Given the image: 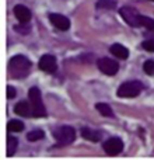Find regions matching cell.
Instances as JSON below:
<instances>
[{
    "label": "cell",
    "instance_id": "cell-19",
    "mask_svg": "<svg viewBox=\"0 0 154 160\" xmlns=\"http://www.w3.org/2000/svg\"><path fill=\"white\" fill-rule=\"evenodd\" d=\"M116 6V2L113 0H98L97 7L98 8H113Z\"/></svg>",
    "mask_w": 154,
    "mask_h": 160
},
{
    "label": "cell",
    "instance_id": "cell-21",
    "mask_svg": "<svg viewBox=\"0 0 154 160\" xmlns=\"http://www.w3.org/2000/svg\"><path fill=\"white\" fill-rule=\"evenodd\" d=\"M142 47L147 52H154V39H146V41H143Z\"/></svg>",
    "mask_w": 154,
    "mask_h": 160
},
{
    "label": "cell",
    "instance_id": "cell-2",
    "mask_svg": "<svg viewBox=\"0 0 154 160\" xmlns=\"http://www.w3.org/2000/svg\"><path fill=\"white\" fill-rule=\"evenodd\" d=\"M53 138H55L58 146H67V145L75 142L76 131L75 128L69 127V125H63V127H59L53 131Z\"/></svg>",
    "mask_w": 154,
    "mask_h": 160
},
{
    "label": "cell",
    "instance_id": "cell-23",
    "mask_svg": "<svg viewBox=\"0 0 154 160\" xmlns=\"http://www.w3.org/2000/svg\"><path fill=\"white\" fill-rule=\"evenodd\" d=\"M152 2H154V0H152Z\"/></svg>",
    "mask_w": 154,
    "mask_h": 160
},
{
    "label": "cell",
    "instance_id": "cell-20",
    "mask_svg": "<svg viewBox=\"0 0 154 160\" xmlns=\"http://www.w3.org/2000/svg\"><path fill=\"white\" fill-rule=\"evenodd\" d=\"M142 27L147 28L149 31H153V32H154V20L143 16V17H142Z\"/></svg>",
    "mask_w": 154,
    "mask_h": 160
},
{
    "label": "cell",
    "instance_id": "cell-6",
    "mask_svg": "<svg viewBox=\"0 0 154 160\" xmlns=\"http://www.w3.org/2000/svg\"><path fill=\"white\" fill-rule=\"evenodd\" d=\"M97 66L104 75L107 76H115L119 70V63L113 59L109 58H101L97 61Z\"/></svg>",
    "mask_w": 154,
    "mask_h": 160
},
{
    "label": "cell",
    "instance_id": "cell-10",
    "mask_svg": "<svg viewBox=\"0 0 154 160\" xmlns=\"http://www.w3.org/2000/svg\"><path fill=\"white\" fill-rule=\"evenodd\" d=\"M14 16H16V18L20 22L27 24L31 20L32 14H31V10L28 7H25V6H22V4H17V6H14Z\"/></svg>",
    "mask_w": 154,
    "mask_h": 160
},
{
    "label": "cell",
    "instance_id": "cell-14",
    "mask_svg": "<svg viewBox=\"0 0 154 160\" xmlns=\"http://www.w3.org/2000/svg\"><path fill=\"white\" fill-rule=\"evenodd\" d=\"M95 108H97V111H98L101 115L108 117V118H112L113 117V112H112V110H111V107L108 104H105V102H97Z\"/></svg>",
    "mask_w": 154,
    "mask_h": 160
},
{
    "label": "cell",
    "instance_id": "cell-4",
    "mask_svg": "<svg viewBox=\"0 0 154 160\" xmlns=\"http://www.w3.org/2000/svg\"><path fill=\"white\" fill-rule=\"evenodd\" d=\"M143 88H144V86L142 82H139V80H130V82H126L119 86L118 97H121V98H133V97H137L143 91Z\"/></svg>",
    "mask_w": 154,
    "mask_h": 160
},
{
    "label": "cell",
    "instance_id": "cell-12",
    "mask_svg": "<svg viewBox=\"0 0 154 160\" xmlns=\"http://www.w3.org/2000/svg\"><path fill=\"white\" fill-rule=\"evenodd\" d=\"M80 133H81L83 138L87 139V141H90V142H99L101 141V132L94 131V129H91V128H88V127L81 128Z\"/></svg>",
    "mask_w": 154,
    "mask_h": 160
},
{
    "label": "cell",
    "instance_id": "cell-5",
    "mask_svg": "<svg viewBox=\"0 0 154 160\" xmlns=\"http://www.w3.org/2000/svg\"><path fill=\"white\" fill-rule=\"evenodd\" d=\"M122 18L130 25V27H142V14L136 10L135 7H129V6H125L119 10Z\"/></svg>",
    "mask_w": 154,
    "mask_h": 160
},
{
    "label": "cell",
    "instance_id": "cell-22",
    "mask_svg": "<svg viewBox=\"0 0 154 160\" xmlns=\"http://www.w3.org/2000/svg\"><path fill=\"white\" fill-rule=\"evenodd\" d=\"M16 96H17L16 88L11 87V86H7V98H14Z\"/></svg>",
    "mask_w": 154,
    "mask_h": 160
},
{
    "label": "cell",
    "instance_id": "cell-7",
    "mask_svg": "<svg viewBox=\"0 0 154 160\" xmlns=\"http://www.w3.org/2000/svg\"><path fill=\"white\" fill-rule=\"evenodd\" d=\"M102 149L105 150L108 156H115L119 155V153L123 150V142L119 138H109L108 141L104 142L102 145Z\"/></svg>",
    "mask_w": 154,
    "mask_h": 160
},
{
    "label": "cell",
    "instance_id": "cell-16",
    "mask_svg": "<svg viewBox=\"0 0 154 160\" xmlns=\"http://www.w3.org/2000/svg\"><path fill=\"white\" fill-rule=\"evenodd\" d=\"M24 129V124L18 119H11L7 124V131L8 132H21Z\"/></svg>",
    "mask_w": 154,
    "mask_h": 160
},
{
    "label": "cell",
    "instance_id": "cell-3",
    "mask_svg": "<svg viewBox=\"0 0 154 160\" xmlns=\"http://www.w3.org/2000/svg\"><path fill=\"white\" fill-rule=\"evenodd\" d=\"M28 98L31 101V105H32V117H46V108L44 105V101H42V96L41 91H39L38 87H31L30 91H28Z\"/></svg>",
    "mask_w": 154,
    "mask_h": 160
},
{
    "label": "cell",
    "instance_id": "cell-8",
    "mask_svg": "<svg viewBox=\"0 0 154 160\" xmlns=\"http://www.w3.org/2000/svg\"><path fill=\"white\" fill-rule=\"evenodd\" d=\"M38 66L42 72L53 75V73L58 70V62H56V58L53 55H44L39 59Z\"/></svg>",
    "mask_w": 154,
    "mask_h": 160
},
{
    "label": "cell",
    "instance_id": "cell-9",
    "mask_svg": "<svg viewBox=\"0 0 154 160\" xmlns=\"http://www.w3.org/2000/svg\"><path fill=\"white\" fill-rule=\"evenodd\" d=\"M49 21L52 22V25H55L60 31H67L70 28V20L63 14H56V13L49 14Z\"/></svg>",
    "mask_w": 154,
    "mask_h": 160
},
{
    "label": "cell",
    "instance_id": "cell-18",
    "mask_svg": "<svg viewBox=\"0 0 154 160\" xmlns=\"http://www.w3.org/2000/svg\"><path fill=\"white\" fill-rule=\"evenodd\" d=\"M143 70L146 75L149 76H154V61L153 59H149L143 63Z\"/></svg>",
    "mask_w": 154,
    "mask_h": 160
},
{
    "label": "cell",
    "instance_id": "cell-15",
    "mask_svg": "<svg viewBox=\"0 0 154 160\" xmlns=\"http://www.w3.org/2000/svg\"><path fill=\"white\" fill-rule=\"evenodd\" d=\"M17 146H18V141H17V138L8 135L7 136V156H8V158H10V156H13L14 153H16Z\"/></svg>",
    "mask_w": 154,
    "mask_h": 160
},
{
    "label": "cell",
    "instance_id": "cell-17",
    "mask_svg": "<svg viewBox=\"0 0 154 160\" xmlns=\"http://www.w3.org/2000/svg\"><path fill=\"white\" fill-rule=\"evenodd\" d=\"M42 138H45V133H44V131H41V129H34V131H31V132H28V135H27V139L30 142L41 141Z\"/></svg>",
    "mask_w": 154,
    "mask_h": 160
},
{
    "label": "cell",
    "instance_id": "cell-11",
    "mask_svg": "<svg viewBox=\"0 0 154 160\" xmlns=\"http://www.w3.org/2000/svg\"><path fill=\"white\" fill-rule=\"evenodd\" d=\"M31 102V101H30ZM28 101H20L14 107V112L21 117H32V105Z\"/></svg>",
    "mask_w": 154,
    "mask_h": 160
},
{
    "label": "cell",
    "instance_id": "cell-13",
    "mask_svg": "<svg viewBox=\"0 0 154 160\" xmlns=\"http://www.w3.org/2000/svg\"><path fill=\"white\" fill-rule=\"evenodd\" d=\"M111 53L113 56H116L118 59H128L129 58V49L126 47H123L122 44H113L112 47L109 48Z\"/></svg>",
    "mask_w": 154,
    "mask_h": 160
},
{
    "label": "cell",
    "instance_id": "cell-1",
    "mask_svg": "<svg viewBox=\"0 0 154 160\" xmlns=\"http://www.w3.org/2000/svg\"><path fill=\"white\" fill-rule=\"evenodd\" d=\"M31 72V61L24 55H16L8 61V73L14 79H24Z\"/></svg>",
    "mask_w": 154,
    "mask_h": 160
}]
</instances>
